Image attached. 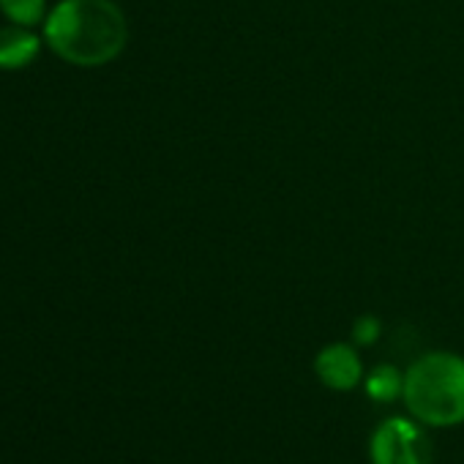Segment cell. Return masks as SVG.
Instances as JSON below:
<instances>
[{"label":"cell","instance_id":"ba28073f","mask_svg":"<svg viewBox=\"0 0 464 464\" xmlns=\"http://www.w3.org/2000/svg\"><path fill=\"white\" fill-rule=\"evenodd\" d=\"M377 334H380V323H377L374 317H363V320H358V323H355V339H358L361 344L374 342V339H377Z\"/></svg>","mask_w":464,"mask_h":464},{"label":"cell","instance_id":"3957f363","mask_svg":"<svg viewBox=\"0 0 464 464\" xmlns=\"http://www.w3.org/2000/svg\"><path fill=\"white\" fill-rule=\"evenodd\" d=\"M429 440L410 420L393 418L380 426L372 440V461L374 464H429Z\"/></svg>","mask_w":464,"mask_h":464},{"label":"cell","instance_id":"52a82bcc","mask_svg":"<svg viewBox=\"0 0 464 464\" xmlns=\"http://www.w3.org/2000/svg\"><path fill=\"white\" fill-rule=\"evenodd\" d=\"M0 12H4L14 25H36L44 17V0H0Z\"/></svg>","mask_w":464,"mask_h":464},{"label":"cell","instance_id":"6da1fadb","mask_svg":"<svg viewBox=\"0 0 464 464\" xmlns=\"http://www.w3.org/2000/svg\"><path fill=\"white\" fill-rule=\"evenodd\" d=\"M44 39L63 61L91 69L123 53L129 28L112 0H61L47 17Z\"/></svg>","mask_w":464,"mask_h":464},{"label":"cell","instance_id":"8992f818","mask_svg":"<svg viewBox=\"0 0 464 464\" xmlns=\"http://www.w3.org/2000/svg\"><path fill=\"white\" fill-rule=\"evenodd\" d=\"M366 391H369V396L377 399V401H391V399H396V396L404 391V380H401V374H399L393 366H380V369H374V374L369 377Z\"/></svg>","mask_w":464,"mask_h":464},{"label":"cell","instance_id":"277c9868","mask_svg":"<svg viewBox=\"0 0 464 464\" xmlns=\"http://www.w3.org/2000/svg\"><path fill=\"white\" fill-rule=\"evenodd\" d=\"M317 374L325 385L331 388H339V391H347L358 382L361 377V363H358V355L344 347V344H334V347H325L320 355H317Z\"/></svg>","mask_w":464,"mask_h":464},{"label":"cell","instance_id":"7a4b0ae2","mask_svg":"<svg viewBox=\"0 0 464 464\" xmlns=\"http://www.w3.org/2000/svg\"><path fill=\"white\" fill-rule=\"evenodd\" d=\"M407 407L431 426L464 420V361L450 353L423 355L404 377Z\"/></svg>","mask_w":464,"mask_h":464},{"label":"cell","instance_id":"5b68a950","mask_svg":"<svg viewBox=\"0 0 464 464\" xmlns=\"http://www.w3.org/2000/svg\"><path fill=\"white\" fill-rule=\"evenodd\" d=\"M39 36L25 25L0 28V69H25L39 58Z\"/></svg>","mask_w":464,"mask_h":464}]
</instances>
